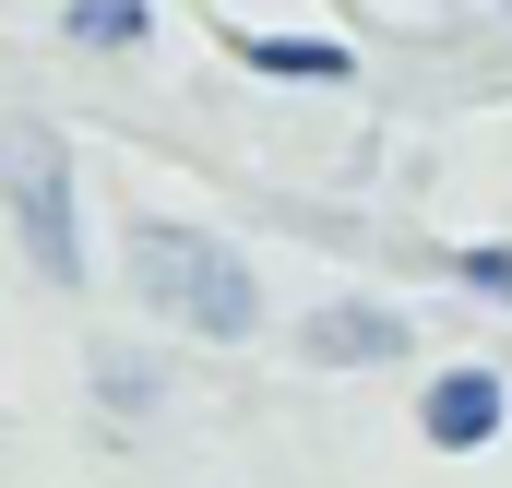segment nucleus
Wrapping results in <instances>:
<instances>
[{
	"label": "nucleus",
	"instance_id": "0eeeda50",
	"mask_svg": "<svg viewBox=\"0 0 512 488\" xmlns=\"http://www.w3.org/2000/svg\"><path fill=\"white\" fill-rule=\"evenodd\" d=\"M453 274H465V286H477V298H501V310H512V239H489V250H465V262H453Z\"/></svg>",
	"mask_w": 512,
	"mask_h": 488
},
{
	"label": "nucleus",
	"instance_id": "423d86ee",
	"mask_svg": "<svg viewBox=\"0 0 512 488\" xmlns=\"http://www.w3.org/2000/svg\"><path fill=\"white\" fill-rule=\"evenodd\" d=\"M72 36L84 48H143L155 36V0H72Z\"/></svg>",
	"mask_w": 512,
	"mask_h": 488
},
{
	"label": "nucleus",
	"instance_id": "20e7f679",
	"mask_svg": "<svg viewBox=\"0 0 512 488\" xmlns=\"http://www.w3.org/2000/svg\"><path fill=\"white\" fill-rule=\"evenodd\" d=\"M501 417H512V393L489 381V369H441V381L417 393V429H429L441 453H477V441H501Z\"/></svg>",
	"mask_w": 512,
	"mask_h": 488
},
{
	"label": "nucleus",
	"instance_id": "f03ea898",
	"mask_svg": "<svg viewBox=\"0 0 512 488\" xmlns=\"http://www.w3.org/2000/svg\"><path fill=\"white\" fill-rule=\"evenodd\" d=\"M0 203H12L24 262H36L48 286H84V215H72V155H60V131H36V120L0 131Z\"/></svg>",
	"mask_w": 512,
	"mask_h": 488
},
{
	"label": "nucleus",
	"instance_id": "f257e3e1",
	"mask_svg": "<svg viewBox=\"0 0 512 488\" xmlns=\"http://www.w3.org/2000/svg\"><path fill=\"white\" fill-rule=\"evenodd\" d=\"M131 286L167 310V322H191V334H215V346H239L262 322V286H251V262L215 239V227H131Z\"/></svg>",
	"mask_w": 512,
	"mask_h": 488
},
{
	"label": "nucleus",
	"instance_id": "7ed1b4c3",
	"mask_svg": "<svg viewBox=\"0 0 512 488\" xmlns=\"http://www.w3.org/2000/svg\"><path fill=\"white\" fill-rule=\"evenodd\" d=\"M322 369H382L405 358L417 334H405V310H382V298H334V310H310V334H298Z\"/></svg>",
	"mask_w": 512,
	"mask_h": 488
},
{
	"label": "nucleus",
	"instance_id": "39448f33",
	"mask_svg": "<svg viewBox=\"0 0 512 488\" xmlns=\"http://www.w3.org/2000/svg\"><path fill=\"white\" fill-rule=\"evenodd\" d=\"M251 72H286V84H346V48L334 36H239Z\"/></svg>",
	"mask_w": 512,
	"mask_h": 488
}]
</instances>
